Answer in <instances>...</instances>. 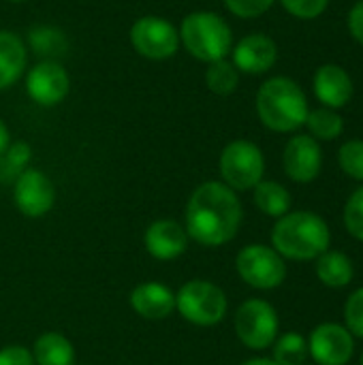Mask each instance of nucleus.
<instances>
[{
  "label": "nucleus",
  "instance_id": "obj_4",
  "mask_svg": "<svg viewBox=\"0 0 363 365\" xmlns=\"http://www.w3.org/2000/svg\"><path fill=\"white\" fill-rule=\"evenodd\" d=\"M180 38L188 53L201 62L225 60L233 43L229 24L212 11H195L186 15L180 28Z\"/></svg>",
  "mask_w": 363,
  "mask_h": 365
},
{
  "label": "nucleus",
  "instance_id": "obj_34",
  "mask_svg": "<svg viewBox=\"0 0 363 365\" xmlns=\"http://www.w3.org/2000/svg\"><path fill=\"white\" fill-rule=\"evenodd\" d=\"M6 148H9V128H6V124L0 120V156L6 152Z\"/></svg>",
  "mask_w": 363,
  "mask_h": 365
},
{
  "label": "nucleus",
  "instance_id": "obj_36",
  "mask_svg": "<svg viewBox=\"0 0 363 365\" xmlns=\"http://www.w3.org/2000/svg\"><path fill=\"white\" fill-rule=\"evenodd\" d=\"M11 2H21V0H11Z\"/></svg>",
  "mask_w": 363,
  "mask_h": 365
},
{
  "label": "nucleus",
  "instance_id": "obj_12",
  "mask_svg": "<svg viewBox=\"0 0 363 365\" xmlns=\"http://www.w3.org/2000/svg\"><path fill=\"white\" fill-rule=\"evenodd\" d=\"M355 342L347 327L336 323L319 325L308 342V353L319 365H347L353 357Z\"/></svg>",
  "mask_w": 363,
  "mask_h": 365
},
{
  "label": "nucleus",
  "instance_id": "obj_16",
  "mask_svg": "<svg viewBox=\"0 0 363 365\" xmlns=\"http://www.w3.org/2000/svg\"><path fill=\"white\" fill-rule=\"evenodd\" d=\"M188 246V233L175 220H156L145 231V248L154 259H178Z\"/></svg>",
  "mask_w": 363,
  "mask_h": 365
},
{
  "label": "nucleus",
  "instance_id": "obj_31",
  "mask_svg": "<svg viewBox=\"0 0 363 365\" xmlns=\"http://www.w3.org/2000/svg\"><path fill=\"white\" fill-rule=\"evenodd\" d=\"M30 160V145L24 143V141H17L13 143L11 148H6L4 152V163L11 171H19L28 165Z\"/></svg>",
  "mask_w": 363,
  "mask_h": 365
},
{
  "label": "nucleus",
  "instance_id": "obj_2",
  "mask_svg": "<svg viewBox=\"0 0 363 365\" xmlns=\"http://www.w3.org/2000/svg\"><path fill=\"white\" fill-rule=\"evenodd\" d=\"M332 242L327 222L312 212H289L278 218L272 231L274 250L295 261L319 259Z\"/></svg>",
  "mask_w": 363,
  "mask_h": 365
},
{
  "label": "nucleus",
  "instance_id": "obj_7",
  "mask_svg": "<svg viewBox=\"0 0 363 365\" xmlns=\"http://www.w3.org/2000/svg\"><path fill=\"white\" fill-rule=\"evenodd\" d=\"M235 267H237L240 278L246 284H250L252 289H261V291L276 289L287 278V265L282 257L274 248L261 246V244L246 246L237 255Z\"/></svg>",
  "mask_w": 363,
  "mask_h": 365
},
{
  "label": "nucleus",
  "instance_id": "obj_8",
  "mask_svg": "<svg viewBox=\"0 0 363 365\" xmlns=\"http://www.w3.org/2000/svg\"><path fill=\"white\" fill-rule=\"evenodd\" d=\"M235 334L250 351H263L276 342L278 314L263 299H248L235 312Z\"/></svg>",
  "mask_w": 363,
  "mask_h": 365
},
{
  "label": "nucleus",
  "instance_id": "obj_14",
  "mask_svg": "<svg viewBox=\"0 0 363 365\" xmlns=\"http://www.w3.org/2000/svg\"><path fill=\"white\" fill-rule=\"evenodd\" d=\"M278 58L276 43L265 34H248L233 49V66L242 73H267Z\"/></svg>",
  "mask_w": 363,
  "mask_h": 365
},
{
  "label": "nucleus",
  "instance_id": "obj_5",
  "mask_svg": "<svg viewBox=\"0 0 363 365\" xmlns=\"http://www.w3.org/2000/svg\"><path fill=\"white\" fill-rule=\"evenodd\" d=\"M180 314L201 327L216 325L227 314V295L208 280H190L175 295Z\"/></svg>",
  "mask_w": 363,
  "mask_h": 365
},
{
  "label": "nucleus",
  "instance_id": "obj_18",
  "mask_svg": "<svg viewBox=\"0 0 363 365\" xmlns=\"http://www.w3.org/2000/svg\"><path fill=\"white\" fill-rule=\"evenodd\" d=\"M26 66V47L13 32L0 30V90L13 86Z\"/></svg>",
  "mask_w": 363,
  "mask_h": 365
},
{
  "label": "nucleus",
  "instance_id": "obj_28",
  "mask_svg": "<svg viewBox=\"0 0 363 365\" xmlns=\"http://www.w3.org/2000/svg\"><path fill=\"white\" fill-rule=\"evenodd\" d=\"M344 321H347V329L351 336L363 338V289H357L347 306H344Z\"/></svg>",
  "mask_w": 363,
  "mask_h": 365
},
{
  "label": "nucleus",
  "instance_id": "obj_1",
  "mask_svg": "<svg viewBox=\"0 0 363 365\" xmlns=\"http://www.w3.org/2000/svg\"><path fill=\"white\" fill-rule=\"evenodd\" d=\"M242 203L227 184L205 182L188 199L186 233L201 246H223L237 235L242 225Z\"/></svg>",
  "mask_w": 363,
  "mask_h": 365
},
{
  "label": "nucleus",
  "instance_id": "obj_10",
  "mask_svg": "<svg viewBox=\"0 0 363 365\" xmlns=\"http://www.w3.org/2000/svg\"><path fill=\"white\" fill-rule=\"evenodd\" d=\"M15 207L28 218L45 216L56 203V188L51 180L39 169H26L17 175L13 186Z\"/></svg>",
  "mask_w": 363,
  "mask_h": 365
},
{
  "label": "nucleus",
  "instance_id": "obj_21",
  "mask_svg": "<svg viewBox=\"0 0 363 365\" xmlns=\"http://www.w3.org/2000/svg\"><path fill=\"white\" fill-rule=\"evenodd\" d=\"M255 205L272 218H282L285 214H289L291 207V195L289 190L272 180H261L255 186Z\"/></svg>",
  "mask_w": 363,
  "mask_h": 365
},
{
  "label": "nucleus",
  "instance_id": "obj_25",
  "mask_svg": "<svg viewBox=\"0 0 363 365\" xmlns=\"http://www.w3.org/2000/svg\"><path fill=\"white\" fill-rule=\"evenodd\" d=\"M308 359V342L300 334H285L274 346V361L278 365H304Z\"/></svg>",
  "mask_w": 363,
  "mask_h": 365
},
{
  "label": "nucleus",
  "instance_id": "obj_15",
  "mask_svg": "<svg viewBox=\"0 0 363 365\" xmlns=\"http://www.w3.org/2000/svg\"><path fill=\"white\" fill-rule=\"evenodd\" d=\"M315 94L325 107L340 109L353 98V79L342 66L323 64L315 73Z\"/></svg>",
  "mask_w": 363,
  "mask_h": 365
},
{
  "label": "nucleus",
  "instance_id": "obj_9",
  "mask_svg": "<svg viewBox=\"0 0 363 365\" xmlns=\"http://www.w3.org/2000/svg\"><path fill=\"white\" fill-rule=\"evenodd\" d=\"M131 43L137 49V53L150 60H165L178 51L180 32L167 19L156 15H145L133 24Z\"/></svg>",
  "mask_w": 363,
  "mask_h": 365
},
{
  "label": "nucleus",
  "instance_id": "obj_23",
  "mask_svg": "<svg viewBox=\"0 0 363 365\" xmlns=\"http://www.w3.org/2000/svg\"><path fill=\"white\" fill-rule=\"evenodd\" d=\"M28 38H30L32 51L43 56V58L62 56L64 49H66V36L58 28H51V26H36V28H32Z\"/></svg>",
  "mask_w": 363,
  "mask_h": 365
},
{
  "label": "nucleus",
  "instance_id": "obj_20",
  "mask_svg": "<svg viewBox=\"0 0 363 365\" xmlns=\"http://www.w3.org/2000/svg\"><path fill=\"white\" fill-rule=\"evenodd\" d=\"M319 280L332 289H342L353 280V263L344 252L325 250L317 261Z\"/></svg>",
  "mask_w": 363,
  "mask_h": 365
},
{
  "label": "nucleus",
  "instance_id": "obj_35",
  "mask_svg": "<svg viewBox=\"0 0 363 365\" xmlns=\"http://www.w3.org/2000/svg\"><path fill=\"white\" fill-rule=\"evenodd\" d=\"M244 365H278L274 359H263V357H259V359H250V361H246Z\"/></svg>",
  "mask_w": 363,
  "mask_h": 365
},
{
  "label": "nucleus",
  "instance_id": "obj_24",
  "mask_svg": "<svg viewBox=\"0 0 363 365\" xmlns=\"http://www.w3.org/2000/svg\"><path fill=\"white\" fill-rule=\"evenodd\" d=\"M237 81H240V71L231 62L227 60L210 62L205 71V83L214 94H220V96L231 94L237 88Z\"/></svg>",
  "mask_w": 363,
  "mask_h": 365
},
{
  "label": "nucleus",
  "instance_id": "obj_33",
  "mask_svg": "<svg viewBox=\"0 0 363 365\" xmlns=\"http://www.w3.org/2000/svg\"><path fill=\"white\" fill-rule=\"evenodd\" d=\"M349 32L357 43L363 45V0H359L349 13Z\"/></svg>",
  "mask_w": 363,
  "mask_h": 365
},
{
  "label": "nucleus",
  "instance_id": "obj_11",
  "mask_svg": "<svg viewBox=\"0 0 363 365\" xmlns=\"http://www.w3.org/2000/svg\"><path fill=\"white\" fill-rule=\"evenodd\" d=\"M26 90L36 105L51 107L66 98L71 90V79L64 66L53 60H43L30 68L26 77Z\"/></svg>",
  "mask_w": 363,
  "mask_h": 365
},
{
  "label": "nucleus",
  "instance_id": "obj_19",
  "mask_svg": "<svg viewBox=\"0 0 363 365\" xmlns=\"http://www.w3.org/2000/svg\"><path fill=\"white\" fill-rule=\"evenodd\" d=\"M32 357L36 365H75L73 344L64 336L53 331H47L36 338Z\"/></svg>",
  "mask_w": 363,
  "mask_h": 365
},
{
  "label": "nucleus",
  "instance_id": "obj_37",
  "mask_svg": "<svg viewBox=\"0 0 363 365\" xmlns=\"http://www.w3.org/2000/svg\"><path fill=\"white\" fill-rule=\"evenodd\" d=\"M362 365H363V353H362Z\"/></svg>",
  "mask_w": 363,
  "mask_h": 365
},
{
  "label": "nucleus",
  "instance_id": "obj_13",
  "mask_svg": "<svg viewBox=\"0 0 363 365\" xmlns=\"http://www.w3.org/2000/svg\"><path fill=\"white\" fill-rule=\"evenodd\" d=\"M282 165H285L287 175L293 182L308 184L317 180L323 167V152H321L319 141L310 135L293 137L285 148Z\"/></svg>",
  "mask_w": 363,
  "mask_h": 365
},
{
  "label": "nucleus",
  "instance_id": "obj_26",
  "mask_svg": "<svg viewBox=\"0 0 363 365\" xmlns=\"http://www.w3.org/2000/svg\"><path fill=\"white\" fill-rule=\"evenodd\" d=\"M338 160H340L342 171H344L349 178L363 182V141L362 139L347 141V143L340 148Z\"/></svg>",
  "mask_w": 363,
  "mask_h": 365
},
{
  "label": "nucleus",
  "instance_id": "obj_32",
  "mask_svg": "<svg viewBox=\"0 0 363 365\" xmlns=\"http://www.w3.org/2000/svg\"><path fill=\"white\" fill-rule=\"evenodd\" d=\"M0 365H36L34 357L24 346H6L0 351Z\"/></svg>",
  "mask_w": 363,
  "mask_h": 365
},
{
  "label": "nucleus",
  "instance_id": "obj_27",
  "mask_svg": "<svg viewBox=\"0 0 363 365\" xmlns=\"http://www.w3.org/2000/svg\"><path fill=\"white\" fill-rule=\"evenodd\" d=\"M344 225H347V231L357 237L359 242H363V186L357 188L351 199L347 201V207H344Z\"/></svg>",
  "mask_w": 363,
  "mask_h": 365
},
{
  "label": "nucleus",
  "instance_id": "obj_29",
  "mask_svg": "<svg viewBox=\"0 0 363 365\" xmlns=\"http://www.w3.org/2000/svg\"><path fill=\"white\" fill-rule=\"evenodd\" d=\"M280 2L291 15L300 19H315L327 9L329 0H280Z\"/></svg>",
  "mask_w": 363,
  "mask_h": 365
},
{
  "label": "nucleus",
  "instance_id": "obj_30",
  "mask_svg": "<svg viewBox=\"0 0 363 365\" xmlns=\"http://www.w3.org/2000/svg\"><path fill=\"white\" fill-rule=\"evenodd\" d=\"M225 4L233 15L250 19L263 15L274 4V0H225Z\"/></svg>",
  "mask_w": 363,
  "mask_h": 365
},
{
  "label": "nucleus",
  "instance_id": "obj_17",
  "mask_svg": "<svg viewBox=\"0 0 363 365\" xmlns=\"http://www.w3.org/2000/svg\"><path fill=\"white\" fill-rule=\"evenodd\" d=\"M131 306L139 317L150 319V321H160V319H167L173 312L175 295L165 284L145 282V284H139L131 293Z\"/></svg>",
  "mask_w": 363,
  "mask_h": 365
},
{
  "label": "nucleus",
  "instance_id": "obj_22",
  "mask_svg": "<svg viewBox=\"0 0 363 365\" xmlns=\"http://www.w3.org/2000/svg\"><path fill=\"white\" fill-rule=\"evenodd\" d=\"M306 124H308L310 137L323 139V141H332V139L340 137L342 130H344L342 118L338 115L336 109H329V107H321V109L308 111Z\"/></svg>",
  "mask_w": 363,
  "mask_h": 365
},
{
  "label": "nucleus",
  "instance_id": "obj_3",
  "mask_svg": "<svg viewBox=\"0 0 363 365\" xmlns=\"http://www.w3.org/2000/svg\"><path fill=\"white\" fill-rule=\"evenodd\" d=\"M257 113L270 130L293 133L306 124L308 101L293 79L272 77L257 92Z\"/></svg>",
  "mask_w": 363,
  "mask_h": 365
},
{
  "label": "nucleus",
  "instance_id": "obj_6",
  "mask_svg": "<svg viewBox=\"0 0 363 365\" xmlns=\"http://www.w3.org/2000/svg\"><path fill=\"white\" fill-rule=\"evenodd\" d=\"M263 152L246 139L231 141L220 154V175L231 190H250L263 180Z\"/></svg>",
  "mask_w": 363,
  "mask_h": 365
}]
</instances>
